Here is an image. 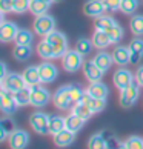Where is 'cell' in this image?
Segmentation results:
<instances>
[{"label": "cell", "instance_id": "cell-1", "mask_svg": "<svg viewBox=\"0 0 143 149\" xmlns=\"http://www.w3.org/2000/svg\"><path fill=\"white\" fill-rule=\"evenodd\" d=\"M45 40L52 46L54 54H56V58H62L68 51V38L63 32L60 31H52L51 34L45 36Z\"/></svg>", "mask_w": 143, "mask_h": 149}, {"label": "cell", "instance_id": "cell-2", "mask_svg": "<svg viewBox=\"0 0 143 149\" xmlns=\"http://www.w3.org/2000/svg\"><path fill=\"white\" fill-rule=\"evenodd\" d=\"M52 103L57 109H60V111H66V109H71L74 106L75 103L73 100V95H71L69 85L60 86L59 89L52 94Z\"/></svg>", "mask_w": 143, "mask_h": 149}, {"label": "cell", "instance_id": "cell-3", "mask_svg": "<svg viewBox=\"0 0 143 149\" xmlns=\"http://www.w3.org/2000/svg\"><path fill=\"white\" fill-rule=\"evenodd\" d=\"M83 56L77 51V49H68L66 54L62 57V68L66 72H77L80 68H83Z\"/></svg>", "mask_w": 143, "mask_h": 149}, {"label": "cell", "instance_id": "cell-4", "mask_svg": "<svg viewBox=\"0 0 143 149\" xmlns=\"http://www.w3.org/2000/svg\"><path fill=\"white\" fill-rule=\"evenodd\" d=\"M32 28H34V32L37 36H42L45 37L48 34H51L52 31H56V20H54L52 15L46 14H42V15H37L34 23H32Z\"/></svg>", "mask_w": 143, "mask_h": 149}, {"label": "cell", "instance_id": "cell-5", "mask_svg": "<svg viewBox=\"0 0 143 149\" xmlns=\"http://www.w3.org/2000/svg\"><path fill=\"white\" fill-rule=\"evenodd\" d=\"M140 85H139V81L134 80L133 81V85L128 86L126 89L123 91H120V97H119V103H120V106L122 108H133L135 102L139 100V94H140Z\"/></svg>", "mask_w": 143, "mask_h": 149}, {"label": "cell", "instance_id": "cell-6", "mask_svg": "<svg viewBox=\"0 0 143 149\" xmlns=\"http://www.w3.org/2000/svg\"><path fill=\"white\" fill-rule=\"evenodd\" d=\"M29 125L34 132L40 135H46L49 134V115L42 112V111H36L29 115Z\"/></svg>", "mask_w": 143, "mask_h": 149}, {"label": "cell", "instance_id": "cell-7", "mask_svg": "<svg viewBox=\"0 0 143 149\" xmlns=\"http://www.w3.org/2000/svg\"><path fill=\"white\" fill-rule=\"evenodd\" d=\"M31 104L34 108H45L52 100V94L40 85L31 86Z\"/></svg>", "mask_w": 143, "mask_h": 149}, {"label": "cell", "instance_id": "cell-8", "mask_svg": "<svg viewBox=\"0 0 143 149\" xmlns=\"http://www.w3.org/2000/svg\"><path fill=\"white\" fill-rule=\"evenodd\" d=\"M26 81L23 79L22 74H17V72H8L5 77H2V88L8 89L11 92H17L20 89L26 88Z\"/></svg>", "mask_w": 143, "mask_h": 149}, {"label": "cell", "instance_id": "cell-9", "mask_svg": "<svg viewBox=\"0 0 143 149\" xmlns=\"http://www.w3.org/2000/svg\"><path fill=\"white\" fill-rule=\"evenodd\" d=\"M9 149H26L29 145V134L23 129H14L8 137Z\"/></svg>", "mask_w": 143, "mask_h": 149}, {"label": "cell", "instance_id": "cell-10", "mask_svg": "<svg viewBox=\"0 0 143 149\" xmlns=\"http://www.w3.org/2000/svg\"><path fill=\"white\" fill-rule=\"evenodd\" d=\"M134 80H135V79H134L133 72H131V71H128V69H125L123 66H120V68L114 72V75H112L114 85H115V88H117V89H120V91H123V89H126L128 86H131Z\"/></svg>", "mask_w": 143, "mask_h": 149}, {"label": "cell", "instance_id": "cell-11", "mask_svg": "<svg viewBox=\"0 0 143 149\" xmlns=\"http://www.w3.org/2000/svg\"><path fill=\"white\" fill-rule=\"evenodd\" d=\"M38 72H40V81L42 83H52L59 77V68L49 60H45L38 65Z\"/></svg>", "mask_w": 143, "mask_h": 149}, {"label": "cell", "instance_id": "cell-12", "mask_svg": "<svg viewBox=\"0 0 143 149\" xmlns=\"http://www.w3.org/2000/svg\"><path fill=\"white\" fill-rule=\"evenodd\" d=\"M0 102H2V111L6 115L14 114L19 108L17 102H15V97H14V92L5 89V88L0 89Z\"/></svg>", "mask_w": 143, "mask_h": 149}, {"label": "cell", "instance_id": "cell-13", "mask_svg": "<svg viewBox=\"0 0 143 149\" xmlns=\"http://www.w3.org/2000/svg\"><path fill=\"white\" fill-rule=\"evenodd\" d=\"M83 74L86 77L88 81H91V83H94V81H100L102 77H103V71L98 68V66L96 65L94 60H86V62L83 63Z\"/></svg>", "mask_w": 143, "mask_h": 149}, {"label": "cell", "instance_id": "cell-14", "mask_svg": "<svg viewBox=\"0 0 143 149\" xmlns=\"http://www.w3.org/2000/svg\"><path fill=\"white\" fill-rule=\"evenodd\" d=\"M19 32V28L14 22H6L3 20L2 22V26H0V40L3 43H9L15 40V36Z\"/></svg>", "mask_w": 143, "mask_h": 149}, {"label": "cell", "instance_id": "cell-15", "mask_svg": "<svg viewBox=\"0 0 143 149\" xmlns=\"http://www.w3.org/2000/svg\"><path fill=\"white\" fill-rule=\"evenodd\" d=\"M105 5H103V0H86V3L83 5V13L88 17H100V15L105 13Z\"/></svg>", "mask_w": 143, "mask_h": 149}, {"label": "cell", "instance_id": "cell-16", "mask_svg": "<svg viewBox=\"0 0 143 149\" xmlns=\"http://www.w3.org/2000/svg\"><path fill=\"white\" fill-rule=\"evenodd\" d=\"M112 58L114 63L119 66H126L131 63V51L129 46H123V45H117L112 51Z\"/></svg>", "mask_w": 143, "mask_h": 149}, {"label": "cell", "instance_id": "cell-17", "mask_svg": "<svg viewBox=\"0 0 143 149\" xmlns=\"http://www.w3.org/2000/svg\"><path fill=\"white\" fill-rule=\"evenodd\" d=\"M80 102H85L88 106L91 108L92 114H98V112H102L103 109L106 108V98H96V97H91L86 91L83 92V97H82Z\"/></svg>", "mask_w": 143, "mask_h": 149}, {"label": "cell", "instance_id": "cell-18", "mask_svg": "<svg viewBox=\"0 0 143 149\" xmlns=\"http://www.w3.org/2000/svg\"><path fill=\"white\" fill-rule=\"evenodd\" d=\"M129 51H131V63H139L143 58V38L135 37L129 43Z\"/></svg>", "mask_w": 143, "mask_h": 149}, {"label": "cell", "instance_id": "cell-19", "mask_svg": "<svg viewBox=\"0 0 143 149\" xmlns=\"http://www.w3.org/2000/svg\"><path fill=\"white\" fill-rule=\"evenodd\" d=\"M52 137H54V143H56V146H59V148H68V146L73 145L74 140H75V134H74V132H71V131H68V129L60 131L59 134L52 135Z\"/></svg>", "mask_w": 143, "mask_h": 149}, {"label": "cell", "instance_id": "cell-20", "mask_svg": "<svg viewBox=\"0 0 143 149\" xmlns=\"http://www.w3.org/2000/svg\"><path fill=\"white\" fill-rule=\"evenodd\" d=\"M22 75H23L26 85H28L29 88L42 83L40 81V72H38V66H36V65H31V66H28V68H25Z\"/></svg>", "mask_w": 143, "mask_h": 149}, {"label": "cell", "instance_id": "cell-21", "mask_svg": "<svg viewBox=\"0 0 143 149\" xmlns=\"http://www.w3.org/2000/svg\"><path fill=\"white\" fill-rule=\"evenodd\" d=\"M96 62V65L100 68L103 72H106V71H109V68L112 66L114 63V58H112V54H108L105 51H100V52H97V56L92 58Z\"/></svg>", "mask_w": 143, "mask_h": 149}, {"label": "cell", "instance_id": "cell-22", "mask_svg": "<svg viewBox=\"0 0 143 149\" xmlns=\"http://www.w3.org/2000/svg\"><path fill=\"white\" fill-rule=\"evenodd\" d=\"M85 121L86 120L80 118L79 115H75V114L71 112L68 117H65V129H68V131H71V132H74V134H75V132H79L82 128H83Z\"/></svg>", "mask_w": 143, "mask_h": 149}, {"label": "cell", "instance_id": "cell-23", "mask_svg": "<svg viewBox=\"0 0 143 149\" xmlns=\"http://www.w3.org/2000/svg\"><path fill=\"white\" fill-rule=\"evenodd\" d=\"M86 92L89 94L91 97H96V98H106L109 89L105 83H102V81H94V83H91L88 86Z\"/></svg>", "mask_w": 143, "mask_h": 149}, {"label": "cell", "instance_id": "cell-24", "mask_svg": "<svg viewBox=\"0 0 143 149\" xmlns=\"http://www.w3.org/2000/svg\"><path fill=\"white\" fill-rule=\"evenodd\" d=\"M91 40H92L94 48H97V49H105V48H108L109 45H111V38H109L106 31L96 29V32H94V36H92Z\"/></svg>", "mask_w": 143, "mask_h": 149}, {"label": "cell", "instance_id": "cell-25", "mask_svg": "<svg viewBox=\"0 0 143 149\" xmlns=\"http://www.w3.org/2000/svg\"><path fill=\"white\" fill-rule=\"evenodd\" d=\"M37 54H38V57L43 58V60H52V58H56V54H54L52 46L49 45L45 38H43L42 42H38V45H37Z\"/></svg>", "mask_w": 143, "mask_h": 149}, {"label": "cell", "instance_id": "cell-26", "mask_svg": "<svg viewBox=\"0 0 143 149\" xmlns=\"http://www.w3.org/2000/svg\"><path fill=\"white\" fill-rule=\"evenodd\" d=\"M13 56L17 62H26L32 56V48L26 45H15V48L13 49Z\"/></svg>", "mask_w": 143, "mask_h": 149}, {"label": "cell", "instance_id": "cell-27", "mask_svg": "<svg viewBox=\"0 0 143 149\" xmlns=\"http://www.w3.org/2000/svg\"><path fill=\"white\" fill-rule=\"evenodd\" d=\"M71 112L75 114V115H79V117H80V118H83V120H89V117L92 115L91 108L88 106L85 102H77L74 106L71 108Z\"/></svg>", "mask_w": 143, "mask_h": 149}, {"label": "cell", "instance_id": "cell-28", "mask_svg": "<svg viewBox=\"0 0 143 149\" xmlns=\"http://www.w3.org/2000/svg\"><path fill=\"white\" fill-rule=\"evenodd\" d=\"M65 129V117L62 115H51L49 117V134L56 135Z\"/></svg>", "mask_w": 143, "mask_h": 149}, {"label": "cell", "instance_id": "cell-29", "mask_svg": "<svg viewBox=\"0 0 143 149\" xmlns=\"http://www.w3.org/2000/svg\"><path fill=\"white\" fill-rule=\"evenodd\" d=\"M15 45H26V46H31L32 42H34V34L29 31V29H19L17 36H15Z\"/></svg>", "mask_w": 143, "mask_h": 149}, {"label": "cell", "instance_id": "cell-30", "mask_svg": "<svg viewBox=\"0 0 143 149\" xmlns=\"http://www.w3.org/2000/svg\"><path fill=\"white\" fill-rule=\"evenodd\" d=\"M49 6H51V5L46 3V2H43V0H31V3H29V11L37 17V15L46 14L48 9H49Z\"/></svg>", "mask_w": 143, "mask_h": 149}, {"label": "cell", "instance_id": "cell-31", "mask_svg": "<svg viewBox=\"0 0 143 149\" xmlns=\"http://www.w3.org/2000/svg\"><path fill=\"white\" fill-rule=\"evenodd\" d=\"M129 29L135 37H142L143 36V15L137 14L129 20Z\"/></svg>", "mask_w": 143, "mask_h": 149}, {"label": "cell", "instance_id": "cell-32", "mask_svg": "<svg viewBox=\"0 0 143 149\" xmlns=\"http://www.w3.org/2000/svg\"><path fill=\"white\" fill-rule=\"evenodd\" d=\"M14 97H15V102H17L19 108L26 106V104H31V89H29V86H26V88H23V89L14 92Z\"/></svg>", "mask_w": 143, "mask_h": 149}, {"label": "cell", "instance_id": "cell-33", "mask_svg": "<svg viewBox=\"0 0 143 149\" xmlns=\"http://www.w3.org/2000/svg\"><path fill=\"white\" fill-rule=\"evenodd\" d=\"M88 149H106V139L102 134H94L88 140Z\"/></svg>", "mask_w": 143, "mask_h": 149}, {"label": "cell", "instance_id": "cell-34", "mask_svg": "<svg viewBox=\"0 0 143 149\" xmlns=\"http://www.w3.org/2000/svg\"><path fill=\"white\" fill-rule=\"evenodd\" d=\"M117 22H115L112 17H109V15H100V17H97L96 19V23H94V26H96V29H98V31H108L111 26H114Z\"/></svg>", "mask_w": 143, "mask_h": 149}, {"label": "cell", "instance_id": "cell-35", "mask_svg": "<svg viewBox=\"0 0 143 149\" xmlns=\"http://www.w3.org/2000/svg\"><path fill=\"white\" fill-rule=\"evenodd\" d=\"M94 48V45H92V40H89V38L86 37H80L79 40L75 42V49L79 51L82 56H88V54L91 52V49Z\"/></svg>", "mask_w": 143, "mask_h": 149}, {"label": "cell", "instance_id": "cell-36", "mask_svg": "<svg viewBox=\"0 0 143 149\" xmlns=\"http://www.w3.org/2000/svg\"><path fill=\"white\" fill-rule=\"evenodd\" d=\"M106 32H108L109 38H111V43H119L123 38V36H125V31H123V28L119 23H115L114 26H111Z\"/></svg>", "mask_w": 143, "mask_h": 149}, {"label": "cell", "instance_id": "cell-37", "mask_svg": "<svg viewBox=\"0 0 143 149\" xmlns=\"http://www.w3.org/2000/svg\"><path fill=\"white\" fill-rule=\"evenodd\" d=\"M137 8H139V0H122V5H120V11L128 15L134 14Z\"/></svg>", "mask_w": 143, "mask_h": 149}, {"label": "cell", "instance_id": "cell-38", "mask_svg": "<svg viewBox=\"0 0 143 149\" xmlns=\"http://www.w3.org/2000/svg\"><path fill=\"white\" fill-rule=\"evenodd\" d=\"M31 0H13V13L23 14L25 11H29Z\"/></svg>", "mask_w": 143, "mask_h": 149}, {"label": "cell", "instance_id": "cell-39", "mask_svg": "<svg viewBox=\"0 0 143 149\" xmlns=\"http://www.w3.org/2000/svg\"><path fill=\"white\" fill-rule=\"evenodd\" d=\"M125 146L128 149H143V139L139 135H131L125 140Z\"/></svg>", "mask_w": 143, "mask_h": 149}, {"label": "cell", "instance_id": "cell-40", "mask_svg": "<svg viewBox=\"0 0 143 149\" xmlns=\"http://www.w3.org/2000/svg\"><path fill=\"white\" fill-rule=\"evenodd\" d=\"M69 89H71V95H73L74 103L80 102V100H82V97H83V92H85V91L80 88V85L73 83V85H69Z\"/></svg>", "mask_w": 143, "mask_h": 149}, {"label": "cell", "instance_id": "cell-41", "mask_svg": "<svg viewBox=\"0 0 143 149\" xmlns=\"http://www.w3.org/2000/svg\"><path fill=\"white\" fill-rule=\"evenodd\" d=\"M103 5H105V9L106 11H119L120 9V5H122V0H103Z\"/></svg>", "mask_w": 143, "mask_h": 149}, {"label": "cell", "instance_id": "cell-42", "mask_svg": "<svg viewBox=\"0 0 143 149\" xmlns=\"http://www.w3.org/2000/svg\"><path fill=\"white\" fill-rule=\"evenodd\" d=\"M122 146H123V143L115 135H111L109 139H106V149H120Z\"/></svg>", "mask_w": 143, "mask_h": 149}, {"label": "cell", "instance_id": "cell-43", "mask_svg": "<svg viewBox=\"0 0 143 149\" xmlns=\"http://www.w3.org/2000/svg\"><path fill=\"white\" fill-rule=\"evenodd\" d=\"M0 11L2 14L13 13V0H0Z\"/></svg>", "mask_w": 143, "mask_h": 149}, {"label": "cell", "instance_id": "cell-44", "mask_svg": "<svg viewBox=\"0 0 143 149\" xmlns=\"http://www.w3.org/2000/svg\"><path fill=\"white\" fill-rule=\"evenodd\" d=\"M135 80L139 81V85L143 88V65H140L139 68L135 69Z\"/></svg>", "mask_w": 143, "mask_h": 149}, {"label": "cell", "instance_id": "cell-45", "mask_svg": "<svg viewBox=\"0 0 143 149\" xmlns=\"http://www.w3.org/2000/svg\"><path fill=\"white\" fill-rule=\"evenodd\" d=\"M2 77H5V75H6L8 74V69H6V63H5V62H2Z\"/></svg>", "mask_w": 143, "mask_h": 149}, {"label": "cell", "instance_id": "cell-46", "mask_svg": "<svg viewBox=\"0 0 143 149\" xmlns=\"http://www.w3.org/2000/svg\"><path fill=\"white\" fill-rule=\"evenodd\" d=\"M43 2H46V3H49V5H51V3L54 2V0H43Z\"/></svg>", "mask_w": 143, "mask_h": 149}, {"label": "cell", "instance_id": "cell-47", "mask_svg": "<svg viewBox=\"0 0 143 149\" xmlns=\"http://www.w3.org/2000/svg\"><path fill=\"white\" fill-rule=\"evenodd\" d=\"M120 149H128V148H126V146H125V141H123V146H122V148H120Z\"/></svg>", "mask_w": 143, "mask_h": 149}, {"label": "cell", "instance_id": "cell-48", "mask_svg": "<svg viewBox=\"0 0 143 149\" xmlns=\"http://www.w3.org/2000/svg\"><path fill=\"white\" fill-rule=\"evenodd\" d=\"M54 2H60V0H54Z\"/></svg>", "mask_w": 143, "mask_h": 149}]
</instances>
